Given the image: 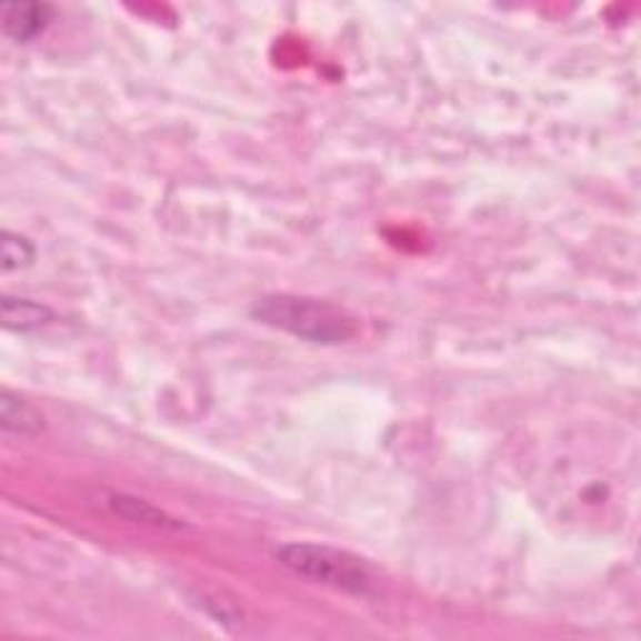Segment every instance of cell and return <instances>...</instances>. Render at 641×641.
Returning <instances> with one entry per match:
<instances>
[{
	"instance_id": "cell-1",
	"label": "cell",
	"mask_w": 641,
	"mask_h": 641,
	"mask_svg": "<svg viewBox=\"0 0 641 641\" xmlns=\"http://www.w3.org/2000/svg\"><path fill=\"white\" fill-rule=\"evenodd\" d=\"M253 319L266 327L279 329L291 337L321 343V347H337L347 343L359 333V323L341 306L311 299V296L296 293H271L253 303Z\"/></svg>"
},
{
	"instance_id": "cell-2",
	"label": "cell",
	"mask_w": 641,
	"mask_h": 641,
	"mask_svg": "<svg viewBox=\"0 0 641 641\" xmlns=\"http://www.w3.org/2000/svg\"><path fill=\"white\" fill-rule=\"evenodd\" d=\"M276 557L296 577L309 579L313 584L333 587L359 597L371 594L373 577L369 567L349 551L309 544V541H293V544H283L276 551Z\"/></svg>"
},
{
	"instance_id": "cell-3",
	"label": "cell",
	"mask_w": 641,
	"mask_h": 641,
	"mask_svg": "<svg viewBox=\"0 0 641 641\" xmlns=\"http://www.w3.org/2000/svg\"><path fill=\"white\" fill-rule=\"evenodd\" d=\"M53 6L48 3H3V33L13 43H31L53 21Z\"/></svg>"
},
{
	"instance_id": "cell-4",
	"label": "cell",
	"mask_w": 641,
	"mask_h": 641,
	"mask_svg": "<svg viewBox=\"0 0 641 641\" xmlns=\"http://www.w3.org/2000/svg\"><path fill=\"white\" fill-rule=\"evenodd\" d=\"M53 309L33 299H21V296H3L0 301V319H3L6 331L28 333L43 329L53 321Z\"/></svg>"
},
{
	"instance_id": "cell-5",
	"label": "cell",
	"mask_w": 641,
	"mask_h": 641,
	"mask_svg": "<svg viewBox=\"0 0 641 641\" xmlns=\"http://www.w3.org/2000/svg\"><path fill=\"white\" fill-rule=\"evenodd\" d=\"M0 423L6 431L18 433V437H36L43 431L41 413L11 389H3L0 393Z\"/></svg>"
},
{
	"instance_id": "cell-6",
	"label": "cell",
	"mask_w": 641,
	"mask_h": 641,
	"mask_svg": "<svg viewBox=\"0 0 641 641\" xmlns=\"http://www.w3.org/2000/svg\"><path fill=\"white\" fill-rule=\"evenodd\" d=\"M111 504H113V509L118 511V514L126 517V519H131V521H138V524L143 521V524H153V527H173V529H179V524H176V521H171L169 517L163 514V511H158L156 507H151L143 499L116 497Z\"/></svg>"
},
{
	"instance_id": "cell-7",
	"label": "cell",
	"mask_w": 641,
	"mask_h": 641,
	"mask_svg": "<svg viewBox=\"0 0 641 641\" xmlns=\"http://www.w3.org/2000/svg\"><path fill=\"white\" fill-rule=\"evenodd\" d=\"M0 259H3L6 273L26 269V266H31L36 261V246L23 239V236L6 231L3 241H0Z\"/></svg>"
}]
</instances>
